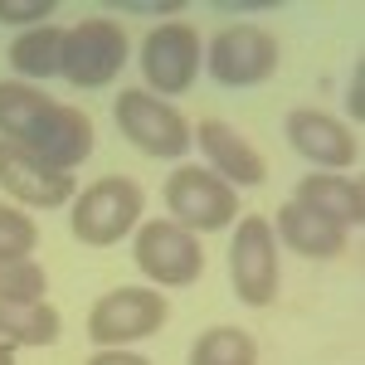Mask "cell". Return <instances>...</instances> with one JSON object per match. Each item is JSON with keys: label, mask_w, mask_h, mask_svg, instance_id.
<instances>
[{"label": "cell", "mask_w": 365, "mask_h": 365, "mask_svg": "<svg viewBox=\"0 0 365 365\" xmlns=\"http://www.w3.org/2000/svg\"><path fill=\"white\" fill-rule=\"evenodd\" d=\"M88 365H151L146 356H132V351H122V346H103L98 356H88Z\"/></svg>", "instance_id": "cell-23"}, {"label": "cell", "mask_w": 365, "mask_h": 365, "mask_svg": "<svg viewBox=\"0 0 365 365\" xmlns=\"http://www.w3.org/2000/svg\"><path fill=\"white\" fill-rule=\"evenodd\" d=\"M127 63V34L113 20H83V25L63 29V54L58 73L73 88H108Z\"/></svg>", "instance_id": "cell-3"}, {"label": "cell", "mask_w": 365, "mask_h": 365, "mask_svg": "<svg viewBox=\"0 0 365 365\" xmlns=\"http://www.w3.org/2000/svg\"><path fill=\"white\" fill-rule=\"evenodd\" d=\"M49 108V98L29 83H0V132L5 141H20L29 132V122Z\"/></svg>", "instance_id": "cell-19"}, {"label": "cell", "mask_w": 365, "mask_h": 365, "mask_svg": "<svg viewBox=\"0 0 365 365\" xmlns=\"http://www.w3.org/2000/svg\"><path fill=\"white\" fill-rule=\"evenodd\" d=\"M44 268L34 258H0V302H44Z\"/></svg>", "instance_id": "cell-20"}, {"label": "cell", "mask_w": 365, "mask_h": 365, "mask_svg": "<svg viewBox=\"0 0 365 365\" xmlns=\"http://www.w3.org/2000/svg\"><path fill=\"white\" fill-rule=\"evenodd\" d=\"M141 205H146V195H141L137 180H127V175H103V180H93L83 195H78V205H73V234H78L83 244H93V249H108V244H117V239L141 220Z\"/></svg>", "instance_id": "cell-1"}, {"label": "cell", "mask_w": 365, "mask_h": 365, "mask_svg": "<svg viewBox=\"0 0 365 365\" xmlns=\"http://www.w3.org/2000/svg\"><path fill=\"white\" fill-rule=\"evenodd\" d=\"M190 137L200 141V151L210 156V166L220 170L225 185H263V180H268V161H263V151H258L244 132H234L229 122L205 117Z\"/></svg>", "instance_id": "cell-13"}, {"label": "cell", "mask_w": 365, "mask_h": 365, "mask_svg": "<svg viewBox=\"0 0 365 365\" xmlns=\"http://www.w3.org/2000/svg\"><path fill=\"white\" fill-rule=\"evenodd\" d=\"M20 146H29L39 161H49L54 170H73V166H83L88 151H93V117L68 108V103H49L29 122Z\"/></svg>", "instance_id": "cell-10"}, {"label": "cell", "mask_w": 365, "mask_h": 365, "mask_svg": "<svg viewBox=\"0 0 365 365\" xmlns=\"http://www.w3.org/2000/svg\"><path fill=\"white\" fill-rule=\"evenodd\" d=\"M137 268L156 287H190L205 273V249L175 220H151L137 229Z\"/></svg>", "instance_id": "cell-6"}, {"label": "cell", "mask_w": 365, "mask_h": 365, "mask_svg": "<svg viewBox=\"0 0 365 365\" xmlns=\"http://www.w3.org/2000/svg\"><path fill=\"white\" fill-rule=\"evenodd\" d=\"M0 365H15V346H5V341H0Z\"/></svg>", "instance_id": "cell-26"}, {"label": "cell", "mask_w": 365, "mask_h": 365, "mask_svg": "<svg viewBox=\"0 0 365 365\" xmlns=\"http://www.w3.org/2000/svg\"><path fill=\"white\" fill-rule=\"evenodd\" d=\"M229 278L234 297L249 307H273L278 297V234L263 215H244L234 229V249H229Z\"/></svg>", "instance_id": "cell-2"}, {"label": "cell", "mask_w": 365, "mask_h": 365, "mask_svg": "<svg viewBox=\"0 0 365 365\" xmlns=\"http://www.w3.org/2000/svg\"><path fill=\"white\" fill-rule=\"evenodd\" d=\"M200 63H205L200 34L190 25H180V20L156 25L146 34V44H141V73H146V83L156 93H185L195 83Z\"/></svg>", "instance_id": "cell-9"}, {"label": "cell", "mask_w": 365, "mask_h": 365, "mask_svg": "<svg viewBox=\"0 0 365 365\" xmlns=\"http://www.w3.org/2000/svg\"><path fill=\"white\" fill-rule=\"evenodd\" d=\"M39 15H54V0H0V20L5 25H29Z\"/></svg>", "instance_id": "cell-22"}, {"label": "cell", "mask_w": 365, "mask_h": 365, "mask_svg": "<svg viewBox=\"0 0 365 365\" xmlns=\"http://www.w3.org/2000/svg\"><path fill=\"white\" fill-rule=\"evenodd\" d=\"M58 54H63V29L58 25H34L10 44V68L20 78H49L58 73Z\"/></svg>", "instance_id": "cell-17"}, {"label": "cell", "mask_w": 365, "mask_h": 365, "mask_svg": "<svg viewBox=\"0 0 365 365\" xmlns=\"http://www.w3.org/2000/svg\"><path fill=\"white\" fill-rule=\"evenodd\" d=\"M117 10H141V15H151V10H156V15H175V10H180V0H161V5H137V0H117Z\"/></svg>", "instance_id": "cell-25"}, {"label": "cell", "mask_w": 365, "mask_h": 365, "mask_svg": "<svg viewBox=\"0 0 365 365\" xmlns=\"http://www.w3.org/2000/svg\"><path fill=\"white\" fill-rule=\"evenodd\" d=\"M278 239L287 249L307 253V258H341L346 253V229H336L331 220L302 210L297 200L278 205Z\"/></svg>", "instance_id": "cell-15"}, {"label": "cell", "mask_w": 365, "mask_h": 365, "mask_svg": "<svg viewBox=\"0 0 365 365\" xmlns=\"http://www.w3.org/2000/svg\"><path fill=\"white\" fill-rule=\"evenodd\" d=\"M166 210L175 215L180 229H229L234 225V185H225L215 170H195V166H180L166 180Z\"/></svg>", "instance_id": "cell-7"}, {"label": "cell", "mask_w": 365, "mask_h": 365, "mask_svg": "<svg viewBox=\"0 0 365 365\" xmlns=\"http://www.w3.org/2000/svg\"><path fill=\"white\" fill-rule=\"evenodd\" d=\"M0 185L20 205H34V210H58V205L73 200V175L68 170H54L29 146L5 141V137H0Z\"/></svg>", "instance_id": "cell-11"}, {"label": "cell", "mask_w": 365, "mask_h": 365, "mask_svg": "<svg viewBox=\"0 0 365 365\" xmlns=\"http://www.w3.org/2000/svg\"><path fill=\"white\" fill-rule=\"evenodd\" d=\"M297 205L312 210V215H322V220H331L336 229H356L365 220V190L361 180H346V175H302L297 180Z\"/></svg>", "instance_id": "cell-14"}, {"label": "cell", "mask_w": 365, "mask_h": 365, "mask_svg": "<svg viewBox=\"0 0 365 365\" xmlns=\"http://www.w3.org/2000/svg\"><path fill=\"white\" fill-rule=\"evenodd\" d=\"M39 244V225L29 220L25 210L0 205V258H29Z\"/></svg>", "instance_id": "cell-21"}, {"label": "cell", "mask_w": 365, "mask_h": 365, "mask_svg": "<svg viewBox=\"0 0 365 365\" xmlns=\"http://www.w3.org/2000/svg\"><path fill=\"white\" fill-rule=\"evenodd\" d=\"M117 127H122V137L141 146L146 156H185L190 151V122L175 113L170 103L161 98H151L146 88H127V93H117Z\"/></svg>", "instance_id": "cell-4"}, {"label": "cell", "mask_w": 365, "mask_h": 365, "mask_svg": "<svg viewBox=\"0 0 365 365\" xmlns=\"http://www.w3.org/2000/svg\"><path fill=\"white\" fill-rule=\"evenodd\" d=\"M210 73L225 88H253L263 78H273L278 68V39L258 25H229L215 34L210 44Z\"/></svg>", "instance_id": "cell-8"}, {"label": "cell", "mask_w": 365, "mask_h": 365, "mask_svg": "<svg viewBox=\"0 0 365 365\" xmlns=\"http://www.w3.org/2000/svg\"><path fill=\"white\" fill-rule=\"evenodd\" d=\"M346 103H351V117L361 122L365 117V68L356 63V73H351V93H346Z\"/></svg>", "instance_id": "cell-24"}, {"label": "cell", "mask_w": 365, "mask_h": 365, "mask_svg": "<svg viewBox=\"0 0 365 365\" xmlns=\"http://www.w3.org/2000/svg\"><path fill=\"white\" fill-rule=\"evenodd\" d=\"M166 297L151 292V287H117L108 297H98L88 312V336L98 346H127V341L156 336L166 327Z\"/></svg>", "instance_id": "cell-5"}, {"label": "cell", "mask_w": 365, "mask_h": 365, "mask_svg": "<svg viewBox=\"0 0 365 365\" xmlns=\"http://www.w3.org/2000/svg\"><path fill=\"white\" fill-rule=\"evenodd\" d=\"M190 365H258V341L239 327H210L195 341Z\"/></svg>", "instance_id": "cell-18"}, {"label": "cell", "mask_w": 365, "mask_h": 365, "mask_svg": "<svg viewBox=\"0 0 365 365\" xmlns=\"http://www.w3.org/2000/svg\"><path fill=\"white\" fill-rule=\"evenodd\" d=\"M58 312L49 302H0V341L5 346H54Z\"/></svg>", "instance_id": "cell-16"}, {"label": "cell", "mask_w": 365, "mask_h": 365, "mask_svg": "<svg viewBox=\"0 0 365 365\" xmlns=\"http://www.w3.org/2000/svg\"><path fill=\"white\" fill-rule=\"evenodd\" d=\"M287 141L297 146V156H307L317 166H356L361 161V141L356 132L336 122L331 113H317V108H292L287 113Z\"/></svg>", "instance_id": "cell-12"}]
</instances>
